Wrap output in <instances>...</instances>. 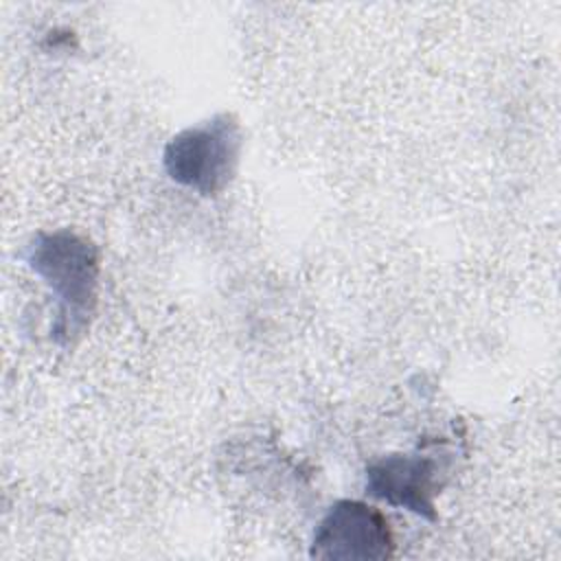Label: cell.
Masks as SVG:
<instances>
[{"label":"cell","mask_w":561,"mask_h":561,"mask_svg":"<svg viewBox=\"0 0 561 561\" xmlns=\"http://www.w3.org/2000/svg\"><path fill=\"white\" fill-rule=\"evenodd\" d=\"M26 263L57 300L53 337L61 346L72 344L88 329L96 307L99 248L70 228L44 230L28 241Z\"/></svg>","instance_id":"1"},{"label":"cell","mask_w":561,"mask_h":561,"mask_svg":"<svg viewBox=\"0 0 561 561\" xmlns=\"http://www.w3.org/2000/svg\"><path fill=\"white\" fill-rule=\"evenodd\" d=\"M241 145L239 121L221 112L175 134L164 147L162 164L180 186L199 195H217L237 173Z\"/></svg>","instance_id":"2"},{"label":"cell","mask_w":561,"mask_h":561,"mask_svg":"<svg viewBox=\"0 0 561 561\" xmlns=\"http://www.w3.org/2000/svg\"><path fill=\"white\" fill-rule=\"evenodd\" d=\"M388 517L362 500H337L311 537L309 557L327 561H386L394 554Z\"/></svg>","instance_id":"3"},{"label":"cell","mask_w":561,"mask_h":561,"mask_svg":"<svg viewBox=\"0 0 561 561\" xmlns=\"http://www.w3.org/2000/svg\"><path fill=\"white\" fill-rule=\"evenodd\" d=\"M449 476V462L436 451L390 454L366 467V489L390 506L436 519V497Z\"/></svg>","instance_id":"4"}]
</instances>
